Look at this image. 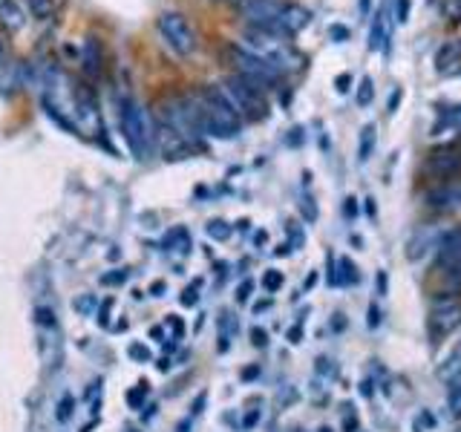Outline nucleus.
<instances>
[{
  "mask_svg": "<svg viewBox=\"0 0 461 432\" xmlns=\"http://www.w3.org/2000/svg\"><path fill=\"white\" fill-rule=\"evenodd\" d=\"M239 12L248 21V26L271 32V35L286 38V41L297 35L300 29H306L311 21L308 9L288 3V0H242Z\"/></svg>",
  "mask_w": 461,
  "mask_h": 432,
  "instance_id": "f257e3e1",
  "label": "nucleus"
},
{
  "mask_svg": "<svg viewBox=\"0 0 461 432\" xmlns=\"http://www.w3.org/2000/svg\"><path fill=\"white\" fill-rule=\"evenodd\" d=\"M193 101L196 110V121H199V130L213 136V138H237L242 130V116L237 113V107L230 104L228 92L222 90V84H210L202 87L199 95Z\"/></svg>",
  "mask_w": 461,
  "mask_h": 432,
  "instance_id": "f03ea898",
  "label": "nucleus"
},
{
  "mask_svg": "<svg viewBox=\"0 0 461 432\" xmlns=\"http://www.w3.org/2000/svg\"><path fill=\"white\" fill-rule=\"evenodd\" d=\"M242 50H248L251 55L274 63L283 75L303 61L297 52H294V46L286 38H277V35H271V32H262V29H254V26H248L242 32Z\"/></svg>",
  "mask_w": 461,
  "mask_h": 432,
  "instance_id": "7ed1b4c3",
  "label": "nucleus"
},
{
  "mask_svg": "<svg viewBox=\"0 0 461 432\" xmlns=\"http://www.w3.org/2000/svg\"><path fill=\"white\" fill-rule=\"evenodd\" d=\"M121 133L130 153L136 158H147L153 147V124L147 119V113L136 104V101H121Z\"/></svg>",
  "mask_w": 461,
  "mask_h": 432,
  "instance_id": "20e7f679",
  "label": "nucleus"
},
{
  "mask_svg": "<svg viewBox=\"0 0 461 432\" xmlns=\"http://www.w3.org/2000/svg\"><path fill=\"white\" fill-rule=\"evenodd\" d=\"M230 104L237 107V113L248 121H262L268 116V101H266V92L259 87H254L251 81H245L242 75H228L225 78V87Z\"/></svg>",
  "mask_w": 461,
  "mask_h": 432,
  "instance_id": "39448f33",
  "label": "nucleus"
},
{
  "mask_svg": "<svg viewBox=\"0 0 461 432\" xmlns=\"http://www.w3.org/2000/svg\"><path fill=\"white\" fill-rule=\"evenodd\" d=\"M228 52H230V61H234V67H237V75H242L245 81H251V84L259 87L262 92H266L268 87H274L279 78H283V72H279L274 63L251 55L248 50H242V46H230Z\"/></svg>",
  "mask_w": 461,
  "mask_h": 432,
  "instance_id": "423d86ee",
  "label": "nucleus"
},
{
  "mask_svg": "<svg viewBox=\"0 0 461 432\" xmlns=\"http://www.w3.org/2000/svg\"><path fill=\"white\" fill-rule=\"evenodd\" d=\"M159 32L161 38L168 41V46L176 55H190L196 50V35L188 26V21L179 12H164L159 14Z\"/></svg>",
  "mask_w": 461,
  "mask_h": 432,
  "instance_id": "0eeeda50",
  "label": "nucleus"
},
{
  "mask_svg": "<svg viewBox=\"0 0 461 432\" xmlns=\"http://www.w3.org/2000/svg\"><path fill=\"white\" fill-rule=\"evenodd\" d=\"M458 173H461V147L458 144H447V147L433 150L424 162V176H430V179H453Z\"/></svg>",
  "mask_w": 461,
  "mask_h": 432,
  "instance_id": "6e6552de",
  "label": "nucleus"
},
{
  "mask_svg": "<svg viewBox=\"0 0 461 432\" xmlns=\"http://www.w3.org/2000/svg\"><path fill=\"white\" fill-rule=\"evenodd\" d=\"M458 323H461V306L453 297H447V300H441V302L433 306L430 320H426V329H430L433 340H441V338H447Z\"/></svg>",
  "mask_w": 461,
  "mask_h": 432,
  "instance_id": "1a4fd4ad",
  "label": "nucleus"
},
{
  "mask_svg": "<svg viewBox=\"0 0 461 432\" xmlns=\"http://www.w3.org/2000/svg\"><path fill=\"white\" fill-rule=\"evenodd\" d=\"M153 141L159 144V150H161V156L164 158H182V156H188L190 153V141L185 138V136H179L170 124H164V121H159L156 124V133H153Z\"/></svg>",
  "mask_w": 461,
  "mask_h": 432,
  "instance_id": "9d476101",
  "label": "nucleus"
},
{
  "mask_svg": "<svg viewBox=\"0 0 461 432\" xmlns=\"http://www.w3.org/2000/svg\"><path fill=\"white\" fill-rule=\"evenodd\" d=\"M426 207L441 211V214L458 211L461 207V182H444V185L433 187L430 194H426Z\"/></svg>",
  "mask_w": 461,
  "mask_h": 432,
  "instance_id": "9b49d317",
  "label": "nucleus"
},
{
  "mask_svg": "<svg viewBox=\"0 0 461 432\" xmlns=\"http://www.w3.org/2000/svg\"><path fill=\"white\" fill-rule=\"evenodd\" d=\"M441 228L438 225H430V228H424L421 234H415V239L409 243V251H406V257L409 260H421L426 251H433V248H438V239H441Z\"/></svg>",
  "mask_w": 461,
  "mask_h": 432,
  "instance_id": "f8f14e48",
  "label": "nucleus"
},
{
  "mask_svg": "<svg viewBox=\"0 0 461 432\" xmlns=\"http://www.w3.org/2000/svg\"><path fill=\"white\" fill-rule=\"evenodd\" d=\"M438 260L435 263H444V260H458L461 257V228L455 231H444L441 239H438Z\"/></svg>",
  "mask_w": 461,
  "mask_h": 432,
  "instance_id": "ddd939ff",
  "label": "nucleus"
},
{
  "mask_svg": "<svg viewBox=\"0 0 461 432\" xmlns=\"http://www.w3.org/2000/svg\"><path fill=\"white\" fill-rule=\"evenodd\" d=\"M435 271L441 274V280L447 282L450 291L461 288V257H458V260H444V263H435Z\"/></svg>",
  "mask_w": 461,
  "mask_h": 432,
  "instance_id": "4468645a",
  "label": "nucleus"
},
{
  "mask_svg": "<svg viewBox=\"0 0 461 432\" xmlns=\"http://www.w3.org/2000/svg\"><path fill=\"white\" fill-rule=\"evenodd\" d=\"M461 375V340L455 343V349L450 351L447 358H444V363L438 366V378L441 380H455Z\"/></svg>",
  "mask_w": 461,
  "mask_h": 432,
  "instance_id": "2eb2a0df",
  "label": "nucleus"
},
{
  "mask_svg": "<svg viewBox=\"0 0 461 432\" xmlns=\"http://www.w3.org/2000/svg\"><path fill=\"white\" fill-rule=\"evenodd\" d=\"M84 72L92 75V78L101 72V46H98L95 38H90L87 46H84Z\"/></svg>",
  "mask_w": 461,
  "mask_h": 432,
  "instance_id": "dca6fc26",
  "label": "nucleus"
},
{
  "mask_svg": "<svg viewBox=\"0 0 461 432\" xmlns=\"http://www.w3.org/2000/svg\"><path fill=\"white\" fill-rule=\"evenodd\" d=\"M0 21H3L9 29H21L23 26V14L18 9L14 0H0Z\"/></svg>",
  "mask_w": 461,
  "mask_h": 432,
  "instance_id": "f3484780",
  "label": "nucleus"
},
{
  "mask_svg": "<svg viewBox=\"0 0 461 432\" xmlns=\"http://www.w3.org/2000/svg\"><path fill=\"white\" fill-rule=\"evenodd\" d=\"M458 55H461V46H458V41H453V43H444L441 50H438V55H435V67H438V70H450L453 63H458Z\"/></svg>",
  "mask_w": 461,
  "mask_h": 432,
  "instance_id": "a211bd4d",
  "label": "nucleus"
},
{
  "mask_svg": "<svg viewBox=\"0 0 461 432\" xmlns=\"http://www.w3.org/2000/svg\"><path fill=\"white\" fill-rule=\"evenodd\" d=\"M375 150V124H366L364 130H360V144H357V158L360 162H366Z\"/></svg>",
  "mask_w": 461,
  "mask_h": 432,
  "instance_id": "6ab92c4d",
  "label": "nucleus"
},
{
  "mask_svg": "<svg viewBox=\"0 0 461 432\" xmlns=\"http://www.w3.org/2000/svg\"><path fill=\"white\" fill-rule=\"evenodd\" d=\"M26 3H29V12L35 14V18H41V21L55 12V0H26Z\"/></svg>",
  "mask_w": 461,
  "mask_h": 432,
  "instance_id": "aec40b11",
  "label": "nucleus"
},
{
  "mask_svg": "<svg viewBox=\"0 0 461 432\" xmlns=\"http://www.w3.org/2000/svg\"><path fill=\"white\" fill-rule=\"evenodd\" d=\"M381 41H384V14H375L369 32V50H381Z\"/></svg>",
  "mask_w": 461,
  "mask_h": 432,
  "instance_id": "412c9836",
  "label": "nucleus"
},
{
  "mask_svg": "<svg viewBox=\"0 0 461 432\" xmlns=\"http://www.w3.org/2000/svg\"><path fill=\"white\" fill-rule=\"evenodd\" d=\"M372 99H375V84H372V78L366 75L364 81H360V87H357V104L360 107H369Z\"/></svg>",
  "mask_w": 461,
  "mask_h": 432,
  "instance_id": "4be33fe9",
  "label": "nucleus"
},
{
  "mask_svg": "<svg viewBox=\"0 0 461 432\" xmlns=\"http://www.w3.org/2000/svg\"><path fill=\"white\" fill-rule=\"evenodd\" d=\"M144 398H147V380H141L136 389H130V392H127V404L133 407V409H139V407L144 404Z\"/></svg>",
  "mask_w": 461,
  "mask_h": 432,
  "instance_id": "5701e85b",
  "label": "nucleus"
},
{
  "mask_svg": "<svg viewBox=\"0 0 461 432\" xmlns=\"http://www.w3.org/2000/svg\"><path fill=\"white\" fill-rule=\"evenodd\" d=\"M208 234L213 239H228L230 236V225H228V222H222V219H213V222H208Z\"/></svg>",
  "mask_w": 461,
  "mask_h": 432,
  "instance_id": "b1692460",
  "label": "nucleus"
},
{
  "mask_svg": "<svg viewBox=\"0 0 461 432\" xmlns=\"http://www.w3.org/2000/svg\"><path fill=\"white\" fill-rule=\"evenodd\" d=\"M340 271H343V274L335 280V282H357V271H355V263L352 260H340Z\"/></svg>",
  "mask_w": 461,
  "mask_h": 432,
  "instance_id": "393cba45",
  "label": "nucleus"
},
{
  "mask_svg": "<svg viewBox=\"0 0 461 432\" xmlns=\"http://www.w3.org/2000/svg\"><path fill=\"white\" fill-rule=\"evenodd\" d=\"M127 355H130V358H133V360H141V363L153 358V355H150V349H147L144 343H130V349H127Z\"/></svg>",
  "mask_w": 461,
  "mask_h": 432,
  "instance_id": "a878e982",
  "label": "nucleus"
},
{
  "mask_svg": "<svg viewBox=\"0 0 461 432\" xmlns=\"http://www.w3.org/2000/svg\"><path fill=\"white\" fill-rule=\"evenodd\" d=\"M262 285H266V291H277V288L283 285V274H279V271H266V277H262Z\"/></svg>",
  "mask_w": 461,
  "mask_h": 432,
  "instance_id": "bb28decb",
  "label": "nucleus"
},
{
  "mask_svg": "<svg viewBox=\"0 0 461 432\" xmlns=\"http://www.w3.org/2000/svg\"><path fill=\"white\" fill-rule=\"evenodd\" d=\"M199 288H202V282H199V280H193V282L185 288V294H182V306H193V302H196V291H199Z\"/></svg>",
  "mask_w": 461,
  "mask_h": 432,
  "instance_id": "cd10ccee",
  "label": "nucleus"
},
{
  "mask_svg": "<svg viewBox=\"0 0 461 432\" xmlns=\"http://www.w3.org/2000/svg\"><path fill=\"white\" fill-rule=\"evenodd\" d=\"M124 280H127V268H119V271H112V274H104V277H101L104 285H119V282H124Z\"/></svg>",
  "mask_w": 461,
  "mask_h": 432,
  "instance_id": "c85d7f7f",
  "label": "nucleus"
},
{
  "mask_svg": "<svg viewBox=\"0 0 461 432\" xmlns=\"http://www.w3.org/2000/svg\"><path fill=\"white\" fill-rule=\"evenodd\" d=\"M444 121L453 124L455 130H461V104H458V107H453V110H447V113H444Z\"/></svg>",
  "mask_w": 461,
  "mask_h": 432,
  "instance_id": "c756f323",
  "label": "nucleus"
},
{
  "mask_svg": "<svg viewBox=\"0 0 461 432\" xmlns=\"http://www.w3.org/2000/svg\"><path fill=\"white\" fill-rule=\"evenodd\" d=\"M72 415V398L63 395V404H58V421H67Z\"/></svg>",
  "mask_w": 461,
  "mask_h": 432,
  "instance_id": "7c9ffc66",
  "label": "nucleus"
},
{
  "mask_svg": "<svg viewBox=\"0 0 461 432\" xmlns=\"http://www.w3.org/2000/svg\"><path fill=\"white\" fill-rule=\"evenodd\" d=\"M328 35H332L335 43H343V41H349V29H346V26H332V29H328Z\"/></svg>",
  "mask_w": 461,
  "mask_h": 432,
  "instance_id": "2f4dec72",
  "label": "nucleus"
},
{
  "mask_svg": "<svg viewBox=\"0 0 461 432\" xmlns=\"http://www.w3.org/2000/svg\"><path fill=\"white\" fill-rule=\"evenodd\" d=\"M401 99H404V90L398 87V90H395V92L389 95V104H386V113H389V116L395 113V110H398V104H401Z\"/></svg>",
  "mask_w": 461,
  "mask_h": 432,
  "instance_id": "473e14b6",
  "label": "nucleus"
},
{
  "mask_svg": "<svg viewBox=\"0 0 461 432\" xmlns=\"http://www.w3.org/2000/svg\"><path fill=\"white\" fill-rule=\"evenodd\" d=\"M251 340H254V346H266L268 343V334H266V329H251Z\"/></svg>",
  "mask_w": 461,
  "mask_h": 432,
  "instance_id": "72a5a7b5",
  "label": "nucleus"
},
{
  "mask_svg": "<svg viewBox=\"0 0 461 432\" xmlns=\"http://www.w3.org/2000/svg\"><path fill=\"white\" fill-rule=\"evenodd\" d=\"M35 317H38V323H41V326H55L52 311H49V309H38V311H35Z\"/></svg>",
  "mask_w": 461,
  "mask_h": 432,
  "instance_id": "f704fd0d",
  "label": "nucleus"
},
{
  "mask_svg": "<svg viewBox=\"0 0 461 432\" xmlns=\"http://www.w3.org/2000/svg\"><path fill=\"white\" fill-rule=\"evenodd\" d=\"M92 306H95V300H92L90 294H87V297H78V300H75V309H78V311H92Z\"/></svg>",
  "mask_w": 461,
  "mask_h": 432,
  "instance_id": "c9c22d12",
  "label": "nucleus"
},
{
  "mask_svg": "<svg viewBox=\"0 0 461 432\" xmlns=\"http://www.w3.org/2000/svg\"><path fill=\"white\" fill-rule=\"evenodd\" d=\"M251 288H254V282H251V280H245V282L239 285V291H237V300H239V302L248 300V297H251Z\"/></svg>",
  "mask_w": 461,
  "mask_h": 432,
  "instance_id": "e433bc0d",
  "label": "nucleus"
},
{
  "mask_svg": "<svg viewBox=\"0 0 461 432\" xmlns=\"http://www.w3.org/2000/svg\"><path fill=\"white\" fill-rule=\"evenodd\" d=\"M409 21V0H398V23Z\"/></svg>",
  "mask_w": 461,
  "mask_h": 432,
  "instance_id": "4c0bfd02",
  "label": "nucleus"
},
{
  "mask_svg": "<svg viewBox=\"0 0 461 432\" xmlns=\"http://www.w3.org/2000/svg\"><path fill=\"white\" fill-rule=\"evenodd\" d=\"M337 92H346V90H349V84H352V75L349 72H346V75H337Z\"/></svg>",
  "mask_w": 461,
  "mask_h": 432,
  "instance_id": "58836bf2",
  "label": "nucleus"
},
{
  "mask_svg": "<svg viewBox=\"0 0 461 432\" xmlns=\"http://www.w3.org/2000/svg\"><path fill=\"white\" fill-rule=\"evenodd\" d=\"M170 326H173V331H176V340L185 334V323H182V317H170Z\"/></svg>",
  "mask_w": 461,
  "mask_h": 432,
  "instance_id": "ea45409f",
  "label": "nucleus"
},
{
  "mask_svg": "<svg viewBox=\"0 0 461 432\" xmlns=\"http://www.w3.org/2000/svg\"><path fill=\"white\" fill-rule=\"evenodd\" d=\"M110 309H112V297H110V300L104 302V306H101V317H98V323H101V326H107V323H110V317H107V314H110Z\"/></svg>",
  "mask_w": 461,
  "mask_h": 432,
  "instance_id": "a19ab883",
  "label": "nucleus"
},
{
  "mask_svg": "<svg viewBox=\"0 0 461 432\" xmlns=\"http://www.w3.org/2000/svg\"><path fill=\"white\" fill-rule=\"evenodd\" d=\"M450 407H453V415H458V418H461V389H455V392H453Z\"/></svg>",
  "mask_w": 461,
  "mask_h": 432,
  "instance_id": "79ce46f5",
  "label": "nucleus"
},
{
  "mask_svg": "<svg viewBox=\"0 0 461 432\" xmlns=\"http://www.w3.org/2000/svg\"><path fill=\"white\" fill-rule=\"evenodd\" d=\"M343 429H346V432H355V429H357V418H355V415L343 418Z\"/></svg>",
  "mask_w": 461,
  "mask_h": 432,
  "instance_id": "37998d69",
  "label": "nucleus"
},
{
  "mask_svg": "<svg viewBox=\"0 0 461 432\" xmlns=\"http://www.w3.org/2000/svg\"><path fill=\"white\" fill-rule=\"evenodd\" d=\"M343 211H346V216H355L357 214V207H355V199L349 196V199H346V205H343Z\"/></svg>",
  "mask_w": 461,
  "mask_h": 432,
  "instance_id": "c03bdc74",
  "label": "nucleus"
},
{
  "mask_svg": "<svg viewBox=\"0 0 461 432\" xmlns=\"http://www.w3.org/2000/svg\"><path fill=\"white\" fill-rule=\"evenodd\" d=\"M300 338H303V329H300V326H294V329L288 331V340H291V343H300Z\"/></svg>",
  "mask_w": 461,
  "mask_h": 432,
  "instance_id": "a18cd8bd",
  "label": "nucleus"
},
{
  "mask_svg": "<svg viewBox=\"0 0 461 432\" xmlns=\"http://www.w3.org/2000/svg\"><path fill=\"white\" fill-rule=\"evenodd\" d=\"M161 291H164V282H161V280H156V282L150 285V294H153V297H161Z\"/></svg>",
  "mask_w": 461,
  "mask_h": 432,
  "instance_id": "49530a36",
  "label": "nucleus"
},
{
  "mask_svg": "<svg viewBox=\"0 0 461 432\" xmlns=\"http://www.w3.org/2000/svg\"><path fill=\"white\" fill-rule=\"evenodd\" d=\"M257 418H259V415H257V412H251V415H248V418H245V426H251V424H257Z\"/></svg>",
  "mask_w": 461,
  "mask_h": 432,
  "instance_id": "de8ad7c7",
  "label": "nucleus"
},
{
  "mask_svg": "<svg viewBox=\"0 0 461 432\" xmlns=\"http://www.w3.org/2000/svg\"><path fill=\"white\" fill-rule=\"evenodd\" d=\"M366 214L375 216V199H366Z\"/></svg>",
  "mask_w": 461,
  "mask_h": 432,
  "instance_id": "09e8293b",
  "label": "nucleus"
},
{
  "mask_svg": "<svg viewBox=\"0 0 461 432\" xmlns=\"http://www.w3.org/2000/svg\"><path fill=\"white\" fill-rule=\"evenodd\" d=\"M369 6H372V0H360V12H364V14L369 12Z\"/></svg>",
  "mask_w": 461,
  "mask_h": 432,
  "instance_id": "8fccbe9b",
  "label": "nucleus"
},
{
  "mask_svg": "<svg viewBox=\"0 0 461 432\" xmlns=\"http://www.w3.org/2000/svg\"><path fill=\"white\" fill-rule=\"evenodd\" d=\"M222 3H237V0H222ZM239 3H242V0H239Z\"/></svg>",
  "mask_w": 461,
  "mask_h": 432,
  "instance_id": "3c124183",
  "label": "nucleus"
},
{
  "mask_svg": "<svg viewBox=\"0 0 461 432\" xmlns=\"http://www.w3.org/2000/svg\"><path fill=\"white\" fill-rule=\"evenodd\" d=\"M320 432H332V429H328V426H320Z\"/></svg>",
  "mask_w": 461,
  "mask_h": 432,
  "instance_id": "603ef678",
  "label": "nucleus"
},
{
  "mask_svg": "<svg viewBox=\"0 0 461 432\" xmlns=\"http://www.w3.org/2000/svg\"><path fill=\"white\" fill-rule=\"evenodd\" d=\"M458 46H461V41H458Z\"/></svg>",
  "mask_w": 461,
  "mask_h": 432,
  "instance_id": "864d4df0",
  "label": "nucleus"
},
{
  "mask_svg": "<svg viewBox=\"0 0 461 432\" xmlns=\"http://www.w3.org/2000/svg\"><path fill=\"white\" fill-rule=\"evenodd\" d=\"M458 432H461V429H458Z\"/></svg>",
  "mask_w": 461,
  "mask_h": 432,
  "instance_id": "5fc2aeb1",
  "label": "nucleus"
}]
</instances>
